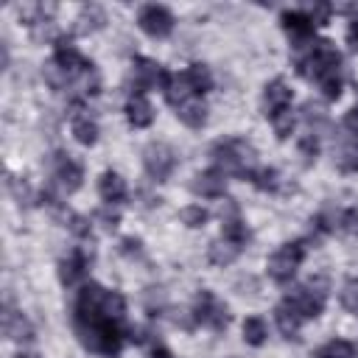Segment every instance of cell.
<instances>
[{
	"mask_svg": "<svg viewBox=\"0 0 358 358\" xmlns=\"http://www.w3.org/2000/svg\"><path fill=\"white\" fill-rule=\"evenodd\" d=\"M73 330L87 350L109 358L117 355V350L123 347V338L131 333L126 322H109V319H73Z\"/></svg>",
	"mask_w": 358,
	"mask_h": 358,
	"instance_id": "cell-1",
	"label": "cell"
},
{
	"mask_svg": "<svg viewBox=\"0 0 358 358\" xmlns=\"http://www.w3.org/2000/svg\"><path fill=\"white\" fill-rule=\"evenodd\" d=\"M213 159H215V168L224 173V176H252V171L257 168V151L252 143L241 140V137H227V140H218L213 145Z\"/></svg>",
	"mask_w": 358,
	"mask_h": 358,
	"instance_id": "cell-2",
	"label": "cell"
},
{
	"mask_svg": "<svg viewBox=\"0 0 358 358\" xmlns=\"http://www.w3.org/2000/svg\"><path fill=\"white\" fill-rule=\"evenodd\" d=\"M308 255V241H288L268 257V274L277 282H288Z\"/></svg>",
	"mask_w": 358,
	"mask_h": 358,
	"instance_id": "cell-3",
	"label": "cell"
},
{
	"mask_svg": "<svg viewBox=\"0 0 358 358\" xmlns=\"http://www.w3.org/2000/svg\"><path fill=\"white\" fill-rule=\"evenodd\" d=\"M48 168H50V185H56L62 193H76L84 182V168L64 151H56L48 159Z\"/></svg>",
	"mask_w": 358,
	"mask_h": 358,
	"instance_id": "cell-4",
	"label": "cell"
},
{
	"mask_svg": "<svg viewBox=\"0 0 358 358\" xmlns=\"http://www.w3.org/2000/svg\"><path fill=\"white\" fill-rule=\"evenodd\" d=\"M193 316H196L199 324H204L215 333L227 330V324H229V310L213 291H199L196 305H193Z\"/></svg>",
	"mask_w": 358,
	"mask_h": 358,
	"instance_id": "cell-5",
	"label": "cell"
},
{
	"mask_svg": "<svg viewBox=\"0 0 358 358\" xmlns=\"http://www.w3.org/2000/svg\"><path fill=\"white\" fill-rule=\"evenodd\" d=\"M143 165H145V173L154 182H165L176 168V154L165 143H148L145 151H143Z\"/></svg>",
	"mask_w": 358,
	"mask_h": 358,
	"instance_id": "cell-6",
	"label": "cell"
},
{
	"mask_svg": "<svg viewBox=\"0 0 358 358\" xmlns=\"http://www.w3.org/2000/svg\"><path fill=\"white\" fill-rule=\"evenodd\" d=\"M282 305H288L299 319H316L324 308V291H316L310 285H296L285 294Z\"/></svg>",
	"mask_w": 358,
	"mask_h": 358,
	"instance_id": "cell-7",
	"label": "cell"
},
{
	"mask_svg": "<svg viewBox=\"0 0 358 358\" xmlns=\"http://www.w3.org/2000/svg\"><path fill=\"white\" fill-rule=\"evenodd\" d=\"M171 73L162 70V64H157L154 59H145V56H137L131 62V87L137 92H145V90H154V87H162L168 84Z\"/></svg>",
	"mask_w": 358,
	"mask_h": 358,
	"instance_id": "cell-8",
	"label": "cell"
},
{
	"mask_svg": "<svg viewBox=\"0 0 358 358\" xmlns=\"http://www.w3.org/2000/svg\"><path fill=\"white\" fill-rule=\"evenodd\" d=\"M137 25H140L148 36L162 39V36H168V34L173 31V14H171L165 6L148 3V6L140 8V14H137Z\"/></svg>",
	"mask_w": 358,
	"mask_h": 358,
	"instance_id": "cell-9",
	"label": "cell"
},
{
	"mask_svg": "<svg viewBox=\"0 0 358 358\" xmlns=\"http://www.w3.org/2000/svg\"><path fill=\"white\" fill-rule=\"evenodd\" d=\"M90 263H92V249H84V246H76L62 263H59V280L67 285V288H73V285H78L84 277H87V268H90Z\"/></svg>",
	"mask_w": 358,
	"mask_h": 358,
	"instance_id": "cell-10",
	"label": "cell"
},
{
	"mask_svg": "<svg viewBox=\"0 0 358 358\" xmlns=\"http://www.w3.org/2000/svg\"><path fill=\"white\" fill-rule=\"evenodd\" d=\"M280 22H282L285 34L291 36L294 50H302V48H308V45L313 42V28H316V25L308 20L305 11H282V14H280Z\"/></svg>",
	"mask_w": 358,
	"mask_h": 358,
	"instance_id": "cell-11",
	"label": "cell"
},
{
	"mask_svg": "<svg viewBox=\"0 0 358 358\" xmlns=\"http://www.w3.org/2000/svg\"><path fill=\"white\" fill-rule=\"evenodd\" d=\"M291 98H294V92H291V87L282 78L268 81L263 87V115L266 117H274L277 112H282V109L291 106Z\"/></svg>",
	"mask_w": 358,
	"mask_h": 358,
	"instance_id": "cell-12",
	"label": "cell"
},
{
	"mask_svg": "<svg viewBox=\"0 0 358 358\" xmlns=\"http://www.w3.org/2000/svg\"><path fill=\"white\" fill-rule=\"evenodd\" d=\"M190 187H193V193H199L204 199H218L227 190V176L218 168H210V171L196 173L193 182H190Z\"/></svg>",
	"mask_w": 358,
	"mask_h": 358,
	"instance_id": "cell-13",
	"label": "cell"
},
{
	"mask_svg": "<svg viewBox=\"0 0 358 358\" xmlns=\"http://www.w3.org/2000/svg\"><path fill=\"white\" fill-rule=\"evenodd\" d=\"M3 330H6V336H8L11 341H20V344L34 341V327H31V322H28L20 310H14L11 305H6V313H3Z\"/></svg>",
	"mask_w": 358,
	"mask_h": 358,
	"instance_id": "cell-14",
	"label": "cell"
},
{
	"mask_svg": "<svg viewBox=\"0 0 358 358\" xmlns=\"http://www.w3.org/2000/svg\"><path fill=\"white\" fill-rule=\"evenodd\" d=\"M73 106H76V109H73L70 126H73L76 140H78L81 145H95V140H98V123H95V117H90V112H87L81 103H73Z\"/></svg>",
	"mask_w": 358,
	"mask_h": 358,
	"instance_id": "cell-15",
	"label": "cell"
},
{
	"mask_svg": "<svg viewBox=\"0 0 358 358\" xmlns=\"http://www.w3.org/2000/svg\"><path fill=\"white\" fill-rule=\"evenodd\" d=\"M176 117L185 126H190V129H201L207 123V106H204V101L199 95L196 98H187V101H182L176 106Z\"/></svg>",
	"mask_w": 358,
	"mask_h": 358,
	"instance_id": "cell-16",
	"label": "cell"
},
{
	"mask_svg": "<svg viewBox=\"0 0 358 358\" xmlns=\"http://www.w3.org/2000/svg\"><path fill=\"white\" fill-rule=\"evenodd\" d=\"M126 120H129V126H134V129H145V126H151V120H154V106H151L143 95H131L129 103H126Z\"/></svg>",
	"mask_w": 358,
	"mask_h": 358,
	"instance_id": "cell-17",
	"label": "cell"
},
{
	"mask_svg": "<svg viewBox=\"0 0 358 358\" xmlns=\"http://www.w3.org/2000/svg\"><path fill=\"white\" fill-rule=\"evenodd\" d=\"M98 193H101V199L112 207V204H120V201H126V182L115 173V171H106L103 176H101V182H98Z\"/></svg>",
	"mask_w": 358,
	"mask_h": 358,
	"instance_id": "cell-18",
	"label": "cell"
},
{
	"mask_svg": "<svg viewBox=\"0 0 358 358\" xmlns=\"http://www.w3.org/2000/svg\"><path fill=\"white\" fill-rule=\"evenodd\" d=\"M165 98H168L173 106H179V103L187 101V98H196V90H193L187 73H173V76L168 78V84H165Z\"/></svg>",
	"mask_w": 358,
	"mask_h": 358,
	"instance_id": "cell-19",
	"label": "cell"
},
{
	"mask_svg": "<svg viewBox=\"0 0 358 358\" xmlns=\"http://www.w3.org/2000/svg\"><path fill=\"white\" fill-rule=\"evenodd\" d=\"M103 22H106L103 8L95 6V3H90V6H81L78 17H76V31L78 34H92V31H101Z\"/></svg>",
	"mask_w": 358,
	"mask_h": 358,
	"instance_id": "cell-20",
	"label": "cell"
},
{
	"mask_svg": "<svg viewBox=\"0 0 358 358\" xmlns=\"http://www.w3.org/2000/svg\"><path fill=\"white\" fill-rule=\"evenodd\" d=\"M241 255V246H235V243H229V241H213L210 243V249H207V257H210V263H215V266H229L235 257Z\"/></svg>",
	"mask_w": 358,
	"mask_h": 358,
	"instance_id": "cell-21",
	"label": "cell"
},
{
	"mask_svg": "<svg viewBox=\"0 0 358 358\" xmlns=\"http://www.w3.org/2000/svg\"><path fill=\"white\" fill-rule=\"evenodd\" d=\"M224 241H229V243H235V246H246L249 243V238H252V232H249V227L235 215V218H224V235H221Z\"/></svg>",
	"mask_w": 358,
	"mask_h": 358,
	"instance_id": "cell-22",
	"label": "cell"
},
{
	"mask_svg": "<svg viewBox=\"0 0 358 358\" xmlns=\"http://www.w3.org/2000/svg\"><path fill=\"white\" fill-rule=\"evenodd\" d=\"M313 358H355V347L347 338H330L313 352Z\"/></svg>",
	"mask_w": 358,
	"mask_h": 358,
	"instance_id": "cell-23",
	"label": "cell"
},
{
	"mask_svg": "<svg viewBox=\"0 0 358 358\" xmlns=\"http://www.w3.org/2000/svg\"><path fill=\"white\" fill-rule=\"evenodd\" d=\"M185 73H187V78H190V84H193V90H196V95H204V92H210V90H213V73H210V67H207V64L196 62V64H190Z\"/></svg>",
	"mask_w": 358,
	"mask_h": 358,
	"instance_id": "cell-24",
	"label": "cell"
},
{
	"mask_svg": "<svg viewBox=\"0 0 358 358\" xmlns=\"http://www.w3.org/2000/svg\"><path fill=\"white\" fill-rule=\"evenodd\" d=\"M249 179H252V185H255L257 190H263V193H274V190L280 187V173H277L274 168H266V165H263V168H255Z\"/></svg>",
	"mask_w": 358,
	"mask_h": 358,
	"instance_id": "cell-25",
	"label": "cell"
},
{
	"mask_svg": "<svg viewBox=\"0 0 358 358\" xmlns=\"http://www.w3.org/2000/svg\"><path fill=\"white\" fill-rule=\"evenodd\" d=\"M274 319H277V327L282 330V336H288V338H296V330H299V316L288 308V305H277V310H274Z\"/></svg>",
	"mask_w": 358,
	"mask_h": 358,
	"instance_id": "cell-26",
	"label": "cell"
},
{
	"mask_svg": "<svg viewBox=\"0 0 358 358\" xmlns=\"http://www.w3.org/2000/svg\"><path fill=\"white\" fill-rule=\"evenodd\" d=\"M266 336H268V327H266V322H263L260 316H249V319L243 322V341H246V344L260 347V344L266 341Z\"/></svg>",
	"mask_w": 358,
	"mask_h": 358,
	"instance_id": "cell-27",
	"label": "cell"
},
{
	"mask_svg": "<svg viewBox=\"0 0 358 358\" xmlns=\"http://www.w3.org/2000/svg\"><path fill=\"white\" fill-rule=\"evenodd\" d=\"M316 84H319V90H322V95H324L327 101H336V98L341 95V87H344L341 70H333V73L319 76V78H316Z\"/></svg>",
	"mask_w": 358,
	"mask_h": 358,
	"instance_id": "cell-28",
	"label": "cell"
},
{
	"mask_svg": "<svg viewBox=\"0 0 358 358\" xmlns=\"http://www.w3.org/2000/svg\"><path fill=\"white\" fill-rule=\"evenodd\" d=\"M271 120V126H274V134L280 137V140H288L291 137V131H294V126H296V115H294V109L288 106V109H282V112H277L274 117H268Z\"/></svg>",
	"mask_w": 358,
	"mask_h": 358,
	"instance_id": "cell-29",
	"label": "cell"
},
{
	"mask_svg": "<svg viewBox=\"0 0 358 358\" xmlns=\"http://www.w3.org/2000/svg\"><path fill=\"white\" fill-rule=\"evenodd\" d=\"M336 224H338V215H336L333 210H322L319 215H313V218H310V227H313V232H319V235L333 232V229H336Z\"/></svg>",
	"mask_w": 358,
	"mask_h": 358,
	"instance_id": "cell-30",
	"label": "cell"
},
{
	"mask_svg": "<svg viewBox=\"0 0 358 358\" xmlns=\"http://www.w3.org/2000/svg\"><path fill=\"white\" fill-rule=\"evenodd\" d=\"M207 218H210V213L201 207V204H190V207H185L182 210V224H187V227H204L207 224Z\"/></svg>",
	"mask_w": 358,
	"mask_h": 358,
	"instance_id": "cell-31",
	"label": "cell"
},
{
	"mask_svg": "<svg viewBox=\"0 0 358 358\" xmlns=\"http://www.w3.org/2000/svg\"><path fill=\"white\" fill-rule=\"evenodd\" d=\"M341 305H344L352 316H358V280H347V282L341 285Z\"/></svg>",
	"mask_w": 358,
	"mask_h": 358,
	"instance_id": "cell-32",
	"label": "cell"
},
{
	"mask_svg": "<svg viewBox=\"0 0 358 358\" xmlns=\"http://www.w3.org/2000/svg\"><path fill=\"white\" fill-rule=\"evenodd\" d=\"M299 157L305 159V165H313L316 162V157H319V140H316L313 131L299 140Z\"/></svg>",
	"mask_w": 358,
	"mask_h": 358,
	"instance_id": "cell-33",
	"label": "cell"
},
{
	"mask_svg": "<svg viewBox=\"0 0 358 358\" xmlns=\"http://www.w3.org/2000/svg\"><path fill=\"white\" fill-rule=\"evenodd\" d=\"M302 117H305V123L313 129V134H316V129L327 126V115H324L319 106H313V103H305V106H302Z\"/></svg>",
	"mask_w": 358,
	"mask_h": 358,
	"instance_id": "cell-34",
	"label": "cell"
},
{
	"mask_svg": "<svg viewBox=\"0 0 358 358\" xmlns=\"http://www.w3.org/2000/svg\"><path fill=\"white\" fill-rule=\"evenodd\" d=\"M67 229H70L76 238H90V235H92V224H90V218H84V215H67Z\"/></svg>",
	"mask_w": 358,
	"mask_h": 358,
	"instance_id": "cell-35",
	"label": "cell"
},
{
	"mask_svg": "<svg viewBox=\"0 0 358 358\" xmlns=\"http://www.w3.org/2000/svg\"><path fill=\"white\" fill-rule=\"evenodd\" d=\"M8 190L14 193V199H17L20 204H28V201H31V187H28V182H22V179H17V176H8Z\"/></svg>",
	"mask_w": 358,
	"mask_h": 358,
	"instance_id": "cell-36",
	"label": "cell"
},
{
	"mask_svg": "<svg viewBox=\"0 0 358 358\" xmlns=\"http://www.w3.org/2000/svg\"><path fill=\"white\" fill-rule=\"evenodd\" d=\"M338 227H341L347 235L358 238V210H355V207H352V210H344V213L338 215Z\"/></svg>",
	"mask_w": 358,
	"mask_h": 358,
	"instance_id": "cell-37",
	"label": "cell"
},
{
	"mask_svg": "<svg viewBox=\"0 0 358 358\" xmlns=\"http://www.w3.org/2000/svg\"><path fill=\"white\" fill-rule=\"evenodd\" d=\"M95 221H101V227L112 232V229H115V227L120 224V215H117V213H115L112 207H101V210L95 213Z\"/></svg>",
	"mask_w": 358,
	"mask_h": 358,
	"instance_id": "cell-38",
	"label": "cell"
},
{
	"mask_svg": "<svg viewBox=\"0 0 358 358\" xmlns=\"http://www.w3.org/2000/svg\"><path fill=\"white\" fill-rule=\"evenodd\" d=\"M330 6H313V8H308L305 14H308V20L313 22V25H324L327 22V17H330Z\"/></svg>",
	"mask_w": 358,
	"mask_h": 358,
	"instance_id": "cell-39",
	"label": "cell"
},
{
	"mask_svg": "<svg viewBox=\"0 0 358 358\" xmlns=\"http://www.w3.org/2000/svg\"><path fill=\"white\" fill-rule=\"evenodd\" d=\"M120 252H123L126 257H140V255H143V243H140L137 238H123V241H120Z\"/></svg>",
	"mask_w": 358,
	"mask_h": 358,
	"instance_id": "cell-40",
	"label": "cell"
},
{
	"mask_svg": "<svg viewBox=\"0 0 358 358\" xmlns=\"http://www.w3.org/2000/svg\"><path fill=\"white\" fill-rule=\"evenodd\" d=\"M344 129H347V131H352V134L358 137V103L347 112V117H344Z\"/></svg>",
	"mask_w": 358,
	"mask_h": 358,
	"instance_id": "cell-41",
	"label": "cell"
},
{
	"mask_svg": "<svg viewBox=\"0 0 358 358\" xmlns=\"http://www.w3.org/2000/svg\"><path fill=\"white\" fill-rule=\"evenodd\" d=\"M347 45L352 48V50H358V17L350 22V28H347Z\"/></svg>",
	"mask_w": 358,
	"mask_h": 358,
	"instance_id": "cell-42",
	"label": "cell"
},
{
	"mask_svg": "<svg viewBox=\"0 0 358 358\" xmlns=\"http://www.w3.org/2000/svg\"><path fill=\"white\" fill-rule=\"evenodd\" d=\"M17 358H36V355H28V352H20Z\"/></svg>",
	"mask_w": 358,
	"mask_h": 358,
	"instance_id": "cell-43",
	"label": "cell"
}]
</instances>
